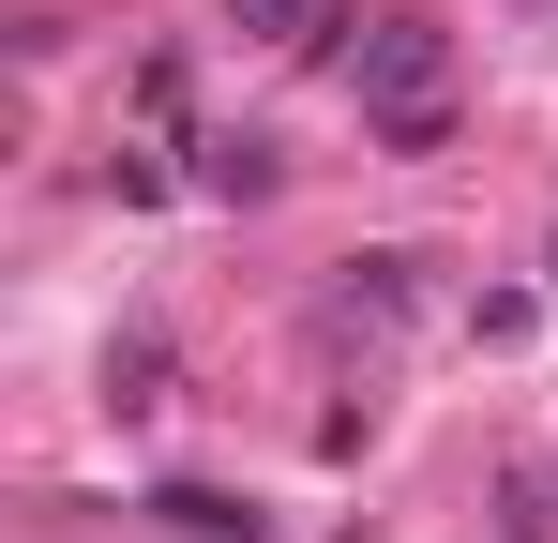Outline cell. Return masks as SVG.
Wrapping results in <instances>:
<instances>
[{
	"label": "cell",
	"instance_id": "52a82bcc",
	"mask_svg": "<svg viewBox=\"0 0 558 543\" xmlns=\"http://www.w3.org/2000/svg\"><path fill=\"white\" fill-rule=\"evenodd\" d=\"M106 408H121V423L167 408V333H121V348H106Z\"/></svg>",
	"mask_w": 558,
	"mask_h": 543
},
{
	"label": "cell",
	"instance_id": "ba28073f",
	"mask_svg": "<svg viewBox=\"0 0 558 543\" xmlns=\"http://www.w3.org/2000/svg\"><path fill=\"white\" fill-rule=\"evenodd\" d=\"M106 196H121V212H151V196H167V152H151V136H121V152H106Z\"/></svg>",
	"mask_w": 558,
	"mask_h": 543
},
{
	"label": "cell",
	"instance_id": "5b68a950",
	"mask_svg": "<svg viewBox=\"0 0 558 543\" xmlns=\"http://www.w3.org/2000/svg\"><path fill=\"white\" fill-rule=\"evenodd\" d=\"M211 15H227L242 46H302V61H332V31H348V15H317V0H211Z\"/></svg>",
	"mask_w": 558,
	"mask_h": 543
},
{
	"label": "cell",
	"instance_id": "3957f363",
	"mask_svg": "<svg viewBox=\"0 0 558 543\" xmlns=\"http://www.w3.org/2000/svg\"><path fill=\"white\" fill-rule=\"evenodd\" d=\"M272 181H287V152L257 136V121H211V136H196V196H242V212H257Z\"/></svg>",
	"mask_w": 558,
	"mask_h": 543
},
{
	"label": "cell",
	"instance_id": "6da1fadb",
	"mask_svg": "<svg viewBox=\"0 0 558 543\" xmlns=\"http://www.w3.org/2000/svg\"><path fill=\"white\" fill-rule=\"evenodd\" d=\"M332 61H348V90H363V121L377 106H438V90H453V31H438V15H348Z\"/></svg>",
	"mask_w": 558,
	"mask_h": 543
},
{
	"label": "cell",
	"instance_id": "7a4b0ae2",
	"mask_svg": "<svg viewBox=\"0 0 558 543\" xmlns=\"http://www.w3.org/2000/svg\"><path fill=\"white\" fill-rule=\"evenodd\" d=\"M423 317V257H332V287H317V333H408Z\"/></svg>",
	"mask_w": 558,
	"mask_h": 543
},
{
	"label": "cell",
	"instance_id": "9c48e42d",
	"mask_svg": "<svg viewBox=\"0 0 558 543\" xmlns=\"http://www.w3.org/2000/svg\"><path fill=\"white\" fill-rule=\"evenodd\" d=\"M182 90H196V61H182V46H151V61H136V121H182Z\"/></svg>",
	"mask_w": 558,
	"mask_h": 543
},
{
	"label": "cell",
	"instance_id": "277c9868",
	"mask_svg": "<svg viewBox=\"0 0 558 543\" xmlns=\"http://www.w3.org/2000/svg\"><path fill=\"white\" fill-rule=\"evenodd\" d=\"M136 514H151L167 543H257V498H227V483H151Z\"/></svg>",
	"mask_w": 558,
	"mask_h": 543
},
{
	"label": "cell",
	"instance_id": "8992f818",
	"mask_svg": "<svg viewBox=\"0 0 558 543\" xmlns=\"http://www.w3.org/2000/svg\"><path fill=\"white\" fill-rule=\"evenodd\" d=\"M363 136L392 152V167H438V152H453V90H438V106H377Z\"/></svg>",
	"mask_w": 558,
	"mask_h": 543
}]
</instances>
